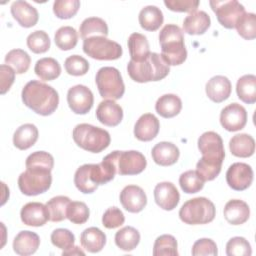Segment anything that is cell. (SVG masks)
<instances>
[{"label": "cell", "mask_w": 256, "mask_h": 256, "mask_svg": "<svg viewBox=\"0 0 256 256\" xmlns=\"http://www.w3.org/2000/svg\"><path fill=\"white\" fill-rule=\"evenodd\" d=\"M21 96L25 106L42 116L51 115L59 104L57 91L38 80L29 81L22 89Z\"/></svg>", "instance_id": "cell-2"}, {"label": "cell", "mask_w": 256, "mask_h": 256, "mask_svg": "<svg viewBox=\"0 0 256 256\" xmlns=\"http://www.w3.org/2000/svg\"><path fill=\"white\" fill-rule=\"evenodd\" d=\"M160 128L158 118L152 113H145L139 117L134 126V136L140 141L153 140Z\"/></svg>", "instance_id": "cell-19"}, {"label": "cell", "mask_w": 256, "mask_h": 256, "mask_svg": "<svg viewBox=\"0 0 256 256\" xmlns=\"http://www.w3.org/2000/svg\"><path fill=\"white\" fill-rule=\"evenodd\" d=\"M210 16L204 11H194L183 21V30L189 35L204 34L210 27Z\"/></svg>", "instance_id": "cell-25"}, {"label": "cell", "mask_w": 256, "mask_h": 256, "mask_svg": "<svg viewBox=\"0 0 256 256\" xmlns=\"http://www.w3.org/2000/svg\"><path fill=\"white\" fill-rule=\"evenodd\" d=\"M22 222L27 226L40 227L50 220L47 206L40 202H29L25 204L20 212Z\"/></svg>", "instance_id": "cell-16"}, {"label": "cell", "mask_w": 256, "mask_h": 256, "mask_svg": "<svg viewBox=\"0 0 256 256\" xmlns=\"http://www.w3.org/2000/svg\"><path fill=\"white\" fill-rule=\"evenodd\" d=\"M95 82L99 94L104 99H120L124 92L125 86L119 70L115 67H102L98 70Z\"/></svg>", "instance_id": "cell-8"}, {"label": "cell", "mask_w": 256, "mask_h": 256, "mask_svg": "<svg viewBox=\"0 0 256 256\" xmlns=\"http://www.w3.org/2000/svg\"><path fill=\"white\" fill-rule=\"evenodd\" d=\"M154 162L160 166H170L177 162L180 152L178 147L167 141L157 143L151 151Z\"/></svg>", "instance_id": "cell-22"}, {"label": "cell", "mask_w": 256, "mask_h": 256, "mask_svg": "<svg viewBox=\"0 0 256 256\" xmlns=\"http://www.w3.org/2000/svg\"><path fill=\"white\" fill-rule=\"evenodd\" d=\"M140 242V233L131 226H126L118 230L115 234V244L123 251L134 250Z\"/></svg>", "instance_id": "cell-34"}, {"label": "cell", "mask_w": 256, "mask_h": 256, "mask_svg": "<svg viewBox=\"0 0 256 256\" xmlns=\"http://www.w3.org/2000/svg\"><path fill=\"white\" fill-rule=\"evenodd\" d=\"M38 139V129L34 124L26 123L16 129L13 134V144L20 150L32 147Z\"/></svg>", "instance_id": "cell-28"}, {"label": "cell", "mask_w": 256, "mask_h": 256, "mask_svg": "<svg viewBox=\"0 0 256 256\" xmlns=\"http://www.w3.org/2000/svg\"><path fill=\"white\" fill-rule=\"evenodd\" d=\"M80 8L79 0H56L53 4V12L59 19H70Z\"/></svg>", "instance_id": "cell-44"}, {"label": "cell", "mask_w": 256, "mask_h": 256, "mask_svg": "<svg viewBox=\"0 0 256 256\" xmlns=\"http://www.w3.org/2000/svg\"><path fill=\"white\" fill-rule=\"evenodd\" d=\"M13 18L18 24L25 28H30L36 25L39 19L38 11L35 7L30 5L27 1H14L10 8Z\"/></svg>", "instance_id": "cell-20"}, {"label": "cell", "mask_w": 256, "mask_h": 256, "mask_svg": "<svg viewBox=\"0 0 256 256\" xmlns=\"http://www.w3.org/2000/svg\"><path fill=\"white\" fill-rule=\"evenodd\" d=\"M82 247L90 253L100 252L106 244V235L97 227L85 229L80 236Z\"/></svg>", "instance_id": "cell-27"}, {"label": "cell", "mask_w": 256, "mask_h": 256, "mask_svg": "<svg viewBox=\"0 0 256 256\" xmlns=\"http://www.w3.org/2000/svg\"><path fill=\"white\" fill-rule=\"evenodd\" d=\"M91 171L92 164H84L76 170L74 175V184L76 188L84 194L93 193L98 187L92 179Z\"/></svg>", "instance_id": "cell-35"}, {"label": "cell", "mask_w": 256, "mask_h": 256, "mask_svg": "<svg viewBox=\"0 0 256 256\" xmlns=\"http://www.w3.org/2000/svg\"><path fill=\"white\" fill-rule=\"evenodd\" d=\"M5 63L6 65L13 68L15 73L23 74L28 71L31 58L26 51L22 49H13L6 54Z\"/></svg>", "instance_id": "cell-37"}, {"label": "cell", "mask_w": 256, "mask_h": 256, "mask_svg": "<svg viewBox=\"0 0 256 256\" xmlns=\"http://www.w3.org/2000/svg\"><path fill=\"white\" fill-rule=\"evenodd\" d=\"M27 46L35 54L45 53L50 48V38L43 30H36L27 37Z\"/></svg>", "instance_id": "cell-43"}, {"label": "cell", "mask_w": 256, "mask_h": 256, "mask_svg": "<svg viewBox=\"0 0 256 256\" xmlns=\"http://www.w3.org/2000/svg\"><path fill=\"white\" fill-rule=\"evenodd\" d=\"M182 101L175 94H164L158 98L155 104L156 112L163 118H172L180 113Z\"/></svg>", "instance_id": "cell-30"}, {"label": "cell", "mask_w": 256, "mask_h": 256, "mask_svg": "<svg viewBox=\"0 0 256 256\" xmlns=\"http://www.w3.org/2000/svg\"><path fill=\"white\" fill-rule=\"evenodd\" d=\"M79 32L82 39L92 36L106 37L108 35V26L106 22L99 17H89L82 21Z\"/></svg>", "instance_id": "cell-36"}, {"label": "cell", "mask_w": 256, "mask_h": 256, "mask_svg": "<svg viewBox=\"0 0 256 256\" xmlns=\"http://www.w3.org/2000/svg\"><path fill=\"white\" fill-rule=\"evenodd\" d=\"M226 254L228 256H250L251 245L244 237H233L226 244Z\"/></svg>", "instance_id": "cell-46"}, {"label": "cell", "mask_w": 256, "mask_h": 256, "mask_svg": "<svg viewBox=\"0 0 256 256\" xmlns=\"http://www.w3.org/2000/svg\"><path fill=\"white\" fill-rule=\"evenodd\" d=\"M140 26L146 31H156L163 24V13L157 6L148 5L141 9L138 16Z\"/></svg>", "instance_id": "cell-29"}, {"label": "cell", "mask_w": 256, "mask_h": 256, "mask_svg": "<svg viewBox=\"0 0 256 256\" xmlns=\"http://www.w3.org/2000/svg\"><path fill=\"white\" fill-rule=\"evenodd\" d=\"M26 168L37 167L52 171L54 166V158L51 154L45 151H36L30 154L25 162Z\"/></svg>", "instance_id": "cell-47"}, {"label": "cell", "mask_w": 256, "mask_h": 256, "mask_svg": "<svg viewBox=\"0 0 256 256\" xmlns=\"http://www.w3.org/2000/svg\"><path fill=\"white\" fill-rule=\"evenodd\" d=\"M220 123L225 130L230 132L243 129L247 123L246 109L238 103L227 105L220 113Z\"/></svg>", "instance_id": "cell-14"}, {"label": "cell", "mask_w": 256, "mask_h": 256, "mask_svg": "<svg viewBox=\"0 0 256 256\" xmlns=\"http://www.w3.org/2000/svg\"><path fill=\"white\" fill-rule=\"evenodd\" d=\"M216 214L214 204L205 197H196L186 201L179 210L182 222L189 225L207 224L213 221Z\"/></svg>", "instance_id": "cell-6"}, {"label": "cell", "mask_w": 256, "mask_h": 256, "mask_svg": "<svg viewBox=\"0 0 256 256\" xmlns=\"http://www.w3.org/2000/svg\"><path fill=\"white\" fill-rule=\"evenodd\" d=\"M238 98L247 104L256 102V76L247 74L240 77L236 84Z\"/></svg>", "instance_id": "cell-32"}, {"label": "cell", "mask_w": 256, "mask_h": 256, "mask_svg": "<svg viewBox=\"0 0 256 256\" xmlns=\"http://www.w3.org/2000/svg\"><path fill=\"white\" fill-rule=\"evenodd\" d=\"M35 74L43 81H51L61 74V66L58 61L51 57L39 59L34 67Z\"/></svg>", "instance_id": "cell-33"}, {"label": "cell", "mask_w": 256, "mask_h": 256, "mask_svg": "<svg viewBox=\"0 0 256 256\" xmlns=\"http://www.w3.org/2000/svg\"><path fill=\"white\" fill-rule=\"evenodd\" d=\"M51 242L57 248L66 251L71 249L75 243V236L74 234L64 228L55 229L51 234Z\"/></svg>", "instance_id": "cell-48"}, {"label": "cell", "mask_w": 256, "mask_h": 256, "mask_svg": "<svg viewBox=\"0 0 256 256\" xmlns=\"http://www.w3.org/2000/svg\"><path fill=\"white\" fill-rule=\"evenodd\" d=\"M198 149L202 158L196 164V171L204 181H211L219 175L225 158L222 138L216 132H204L198 139Z\"/></svg>", "instance_id": "cell-1"}, {"label": "cell", "mask_w": 256, "mask_h": 256, "mask_svg": "<svg viewBox=\"0 0 256 256\" xmlns=\"http://www.w3.org/2000/svg\"><path fill=\"white\" fill-rule=\"evenodd\" d=\"M230 152L241 158H247L255 152V141L254 138L246 133L236 134L229 141Z\"/></svg>", "instance_id": "cell-26"}, {"label": "cell", "mask_w": 256, "mask_h": 256, "mask_svg": "<svg viewBox=\"0 0 256 256\" xmlns=\"http://www.w3.org/2000/svg\"><path fill=\"white\" fill-rule=\"evenodd\" d=\"M65 70L69 75L82 76L89 70L88 61L80 55H71L66 58L64 62Z\"/></svg>", "instance_id": "cell-49"}, {"label": "cell", "mask_w": 256, "mask_h": 256, "mask_svg": "<svg viewBox=\"0 0 256 256\" xmlns=\"http://www.w3.org/2000/svg\"><path fill=\"white\" fill-rule=\"evenodd\" d=\"M0 92L5 94L12 86L15 80V71L8 65L2 64L0 66Z\"/></svg>", "instance_id": "cell-53"}, {"label": "cell", "mask_w": 256, "mask_h": 256, "mask_svg": "<svg viewBox=\"0 0 256 256\" xmlns=\"http://www.w3.org/2000/svg\"><path fill=\"white\" fill-rule=\"evenodd\" d=\"M40 245L39 236L32 231L24 230L19 232L13 240V250L21 256H28L35 253Z\"/></svg>", "instance_id": "cell-23"}, {"label": "cell", "mask_w": 256, "mask_h": 256, "mask_svg": "<svg viewBox=\"0 0 256 256\" xmlns=\"http://www.w3.org/2000/svg\"><path fill=\"white\" fill-rule=\"evenodd\" d=\"M110 156L115 164L116 172L119 175H136L144 171L147 165L144 155L135 150L113 151Z\"/></svg>", "instance_id": "cell-10"}, {"label": "cell", "mask_w": 256, "mask_h": 256, "mask_svg": "<svg viewBox=\"0 0 256 256\" xmlns=\"http://www.w3.org/2000/svg\"><path fill=\"white\" fill-rule=\"evenodd\" d=\"M161 56L169 66L182 64L187 58L184 35L181 28L175 24L165 25L159 33Z\"/></svg>", "instance_id": "cell-4"}, {"label": "cell", "mask_w": 256, "mask_h": 256, "mask_svg": "<svg viewBox=\"0 0 256 256\" xmlns=\"http://www.w3.org/2000/svg\"><path fill=\"white\" fill-rule=\"evenodd\" d=\"M56 46L64 51L73 49L78 42L77 31L71 26L60 27L54 36Z\"/></svg>", "instance_id": "cell-39"}, {"label": "cell", "mask_w": 256, "mask_h": 256, "mask_svg": "<svg viewBox=\"0 0 256 256\" xmlns=\"http://www.w3.org/2000/svg\"><path fill=\"white\" fill-rule=\"evenodd\" d=\"M97 120L110 127L117 126L123 119V110L114 100H103L96 109Z\"/></svg>", "instance_id": "cell-18"}, {"label": "cell", "mask_w": 256, "mask_h": 256, "mask_svg": "<svg viewBox=\"0 0 256 256\" xmlns=\"http://www.w3.org/2000/svg\"><path fill=\"white\" fill-rule=\"evenodd\" d=\"M128 48L131 60L140 62L150 54L149 43L143 34L132 33L128 38Z\"/></svg>", "instance_id": "cell-31"}, {"label": "cell", "mask_w": 256, "mask_h": 256, "mask_svg": "<svg viewBox=\"0 0 256 256\" xmlns=\"http://www.w3.org/2000/svg\"><path fill=\"white\" fill-rule=\"evenodd\" d=\"M193 256H216L218 254L217 250V245L216 243L208 238H201L197 240L193 246H192V251H191Z\"/></svg>", "instance_id": "cell-51"}, {"label": "cell", "mask_w": 256, "mask_h": 256, "mask_svg": "<svg viewBox=\"0 0 256 256\" xmlns=\"http://www.w3.org/2000/svg\"><path fill=\"white\" fill-rule=\"evenodd\" d=\"M120 202L125 210L131 213L142 211L147 204L144 190L137 185H128L120 193Z\"/></svg>", "instance_id": "cell-15"}, {"label": "cell", "mask_w": 256, "mask_h": 256, "mask_svg": "<svg viewBox=\"0 0 256 256\" xmlns=\"http://www.w3.org/2000/svg\"><path fill=\"white\" fill-rule=\"evenodd\" d=\"M62 255H85V253L78 246H73L71 249L63 251Z\"/></svg>", "instance_id": "cell-54"}, {"label": "cell", "mask_w": 256, "mask_h": 256, "mask_svg": "<svg viewBox=\"0 0 256 256\" xmlns=\"http://www.w3.org/2000/svg\"><path fill=\"white\" fill-rule=\"evenodd\" d=\"M51 183V171L36 167L26 168L18 178V187L27 196H36L46 192L50 188Z\"/></svg>", "instance_id": "cell-7"}, {"label": "cell", "mask_w": 256, "mask_h": 256, "mask_svg": "<svg viewBox=\"0 0 256 256\" xmlns=\"http://www.w3.org/2000/svg\"><path fill=\"white\" fill-rule=\"evenodd\" d=\"M70 199L67 196H56L51 198L47 203V209L49 211L50 221L61 222L67 218V207L70 203Z\"/></svg>", "instance_id": "cell-38"}, {"label": "cell", "mask_w": 256, "mask_h": 256, "mask_svg": "<svg viewBox=\"0 0 256 256\" xmlns=\"http://www.w3.org/2000/svg\"><path fill=\"white\" fill-rule=\"evenodd\" d=\"M74 142L82 149L99 153L106 149L111 141L108 131L87 123H81L75 126L72 132Z\"/></svg>", "instance_id": "cell-5"}, {"label": "cell", "mask_w": 256, "mask_h": 256, "mask_svg": "<svg viewBox=\"0 0 256 256\" xmlns=\"http://www.w3.org/2000/svg\"><path fill=\"white\" fill-rule=\"evenodd\" d=\"M67 103L69 108L75 114L88 113L94 103L92 91L85 85H75L67 92Z\"/></svg>", "instance_id": "cell-12"}, {"label": "cell", "mask_w": 256, "mask_h": 256, "mask_svg": "<svg viewBox=\"0 0 256 256\" xmlns=\"http://www.w3.org/2000/svg\"><path fill=\"white\" fill-rule=\"evenodd\" d=\"M235 28L242 38L246 40L254 39L256 37V15L254 13H243L237 20Z\"/></svg>", "instance_id": "cell-42"}, {"label": "cell", "mask_w": 256, "mask_h": 256, "mask_svg": "<svg viewBox=\"0 0 256 256\" xmlns=\"http://www.w3.org/2000/svg\"><path fill=\"white\" fill-rule=\"evenodd\" d=\"M205 90L210 100L215 103H221L229 98L232 85L227 77L223 75H216L208 80L205 86Z\"/></svg>", "instance_id": "cell-21"}, {"label": "cell", "mask_w": 256, "mask_h": 256, "mask_svg": "<svg viewBox=\"0 0 256 256\" xmlns=\"http://www.w3.org/2000/svg\"><path fill=\"white\" fill-rule=\"evenodd\" d=\"M89 214V208L81 201H72L67 207V218L74 224H84L88 220Z\"/></svg>", "instance_id": "cell-45"}, {"label": "cell", "mask_w": 256, "mask_h": 256, "mask_svg": "<svg viewBox=\"0 0 256 256\" xmlns=\"http://www.w3.org/2000/svg\"><path fill=\"white\" fill-rule=\"evenodd\" d=\"M198 0H165V6L174 12H189L197 11L199 6Z\"/></svg>", "instance_id": "cell-52"}, {"label": "cell", "mask_w": 256, "mask_h": 256, "mask_svg": "<svg viewBox=\"0 0 256 256\" xmlns=\"http://www.w3.org/2000/svg\"><path fill=\"white\" fill-rule=\"evenodd\" d=\"M223 213L227 222L232 225H241L249 219L250 208L243 200L232 199L226 203Z\"/></svg>", "instance_id": "cell-24"}, {"label": "cell", "mask_w": 256, "mask_h": 256, "mask_svg": "<svg viewBox=\"0 0 256 256\" xmlns=\"http://www.w3.org/2000/svg\"><path fill=\"white\" fill-rule=\"evenodd\" d=\"M154 199L160 208L171 211L178 205L180 194L173 183L161 182L154 188Z\"/></svg>", "instance_id": "cell-17"}, {"label": "cell", "mask_w": 256, "mask_h": 256, "mask_svg": "<svg viewBox=\"0 0 256 256\" xmlns=\"http://www.w3.org/2000/svg\"><path fill=\"white\" fill-rule=\"evenodd\" d=\"M83 51L96 60H116L122 56V47L104 36H92L84 39Z\"/></svg>", "instance_id": "cell-9"}, {"label": "cell", "mask_w": 256, "mask_h": 256, "mask_svg": "<svg viewBox=\"0 0 256 256\" xmlns=\"http://www.w3.org/2000/svg\"><path fill=\"white\" fill-rule=\"evenodd\" d=\"M154 256H178L177 241L174 236L164 234L156 238L153 246Z\"/></svg>", "instance_id": "cell-40"}, {"label": "cell", "mask_w": 256, "mask_h": 256, "mask_svg": "<svg viewBox=\"0 0 256 256\" xmlns=\"http://www.w3.org/2000/svg\"><path fill=\"white\" fill-rule=\"evenodd\" d=\"M226 181L233 190L243 191L252 184L253 170L251 166L246 163H233L226 172Z\"/></svg>", "instance_id": "cell-13"}, {"label": "cell", "mask_w": 256, "mask_h": 256, "mask_svg": "<svg viewBox=\"0 0 256 256\" xmlns=\"http://www.w3.org/2000/svg\"><path fill=\"white\" fill-rule=\"evenodd\" d=\"M127 71L130 78L135 82L146 83L164 79L169 74L170 68L161 54L150 52V54L140 62L130 60L127 64Z\"/></svg>", "instance_id": "cell-3"}, {"label": "cell", "mask_w": 256, "mask_h": 256, "mask_svg": "<svg viewBox=\"0 0 256 256\" xmlns=\"http://www.w3.org/2000/svg\"><path fill=\"white\" fill-rule=\"evenodd\" d=\"M125 217L123 212L117 207L108 208L102 216V224L107 229H114L124 224Z\"/></svg>", "instance_id": "cell-50"}, {"label": "cell", "mask_w": 256, "mask_h": 256, "mask_svg": "<svg viewBox=\"0 0 256 256\" xmlns=\"http://www.w3.org/2000/svg\"><path fill=\"white\" fill-rule=\"evenodd\" d=\"M209 4L217 16L218 22L227 29L235 28L237 20L245 13L244 6L236 0H211Z\"/></svg>", "instance_id": "cell-11"}, {"label": "cell", "mask_w": 256, "mask_h": 256, "mask_svg": "<svg viewBox=\"0 0 256 256\" xmlns=\"http://www.w3.org/2000/svg\"><path fill=\"white\" fill-rule=\"evenodd\" d=\"M204 180L195 170H188L179 177L181 189L187 194L197 193L204 187Z\"/></svg>", "instance_id": "cell-41"}]
</instances>
